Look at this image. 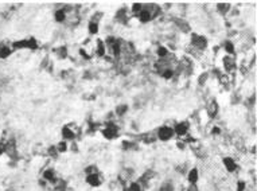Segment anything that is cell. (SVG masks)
Returning <instances> with one entry per match:
<instances>
[{
    "label": "cell",
    "mask_w": 257,
    "mask_h": 191,
    "mask_svg": "<svg viewBox=\"0 0 257 191\" xmlns=\"http://www.w3.org/2000/svg\"><path fill=\"white\" fill-rule=\"evenodd\" d=\"M172 135H174V129H171L170 127H162L158 132V136L160 140H168Z\"/></svg>",
    "instance_id": "obj_1"
},
{
    "label": "cell",
    "mask_w": 257,
    "mask_h": 191,
    "mask_svg": "<svg viewBox=\"0 0 257 191\" xmlns=\"http://www.w3.org/2000/svg\"><path fill=\"white\" fill-rule=\"evenodd\" d=\"M193 45H195L198 49H205L207 46V42L203 36H199V35H193Z\"/></svg>",
    "instance_id": "obj_2"
},
{
    "label": "cell",
    "mask_w": 257,
    "mask_h": 191,
    "mask_svg": "<svg viewBox=\"0 0 257 191\" xmlns=\"http://www.w3.org/2000/svg\"><path fill=\"white\" fill-rule=\"evenodd\" d=\"M102 135L105 136L106 139H113L114 136L117 135V128L114 127L113 124H109L106 129H104V131H102Z\"/></svg>",
    "instance_id": "obj_3"
},
{
    "label": "cell",
    "mask_w": 257,
    "mask_h": 191,
    "mask_svg": "<svg viewBox=\"0 0 257 191\" xmlns=\"http://www.w3.org/2000/svg\"><path fill=\"white\" fill-rule=\"evenodd\" d=\"M86 182H88L90 186H100V185H101V179H100V176H98L97 174H90V175H88Z\"/></svg>",
    "instance_id": "obj_4"
},
{
    "label": "cell",
    "mask_w": 257,
    "mask_h": 191,
    "mask_svg": "<svg viewBox=\"0 0 257 191\" xmlns=\"http://www.w3.org/2000/svg\"><path fill=\"white\" fill-rule=\"evenodd\" d=\"M27 47H28V40L27 39H22V40H16V42H14L11 49L22 50V49H27Z\"/></svg>",
    "instance_id": "obj_5"
},
{
    "label": "cell",
    "mask_w": 257,
    "mask_h": 191,
    "mask_svg": "<svg viewBox=\"0 0 257 191\" xmlns=\"http://www.w3.org/2000/svg\"><path fill=\"white\" fill-rule=\"evenodd\" d=\"M187 128H189V124L187 123H180V124H178L176 127H175V133L176 135H179V136H183L186 132H187Z\"/></svg>",
    "instance_id": "obj_6"
},
{
    "label": "cell",
    "mask_w": 257,
    "mask_h": 191,
    "mask_svg": "<svg viewBox=\"0 0 257 191\" xmlns=\"http://www.w3.org/2000/svg\"><path fill=\"white\" fill-rule=\"evenodd\" d=\"M12 51L14 50L8 46H2L0 47V58H2V59H7V58L12 54Z\"/></svg>",
    "instance_id": "obj_7"
},
{
    "label": "cell",
    "mask_w": 257,
    "mask_h": 191,
    "mask_svg": "<svg viewBox=\"0 0 257 191\" xmlns=\"http://www.w3.org/2000/svg\"><path fill=\"white\" fill-rule=\"evenodd\" d=\"M151 18H152L151 12H150V11H147V10H141L140 12H139V19L143 22V23H146V22H150Z\"/></svg>",
    "instance_id": "obj_8"
},
{
    "label": "cell",
    "mask_w": 257,
    "mask_h": 191,
    "mask_svg": "<svg viewBox=\"0 0 257 191\" xmlns=\"http://www.w3.org/2000/svg\"><path fill=\"white\" fill-rule=\"evenodd\" d=\"M223 164H225L226 168H228L230 172H233L234 170H236V167H237L236 163H234V160L230 159V157H225V159H223Z\"/></svg>",
    "instance_id": "obj_9"
},
{
    "label": "cell",
    "mask_w": 257,
    "mask_h": 191,
    "mask_svg": "<svg viewBox=\"0 0 257 191\" xmlns=\"http://www.w3.org/2000/svg\"><path fill=\"white\" fill-rule=\"evenodd\" d=\"M189 181H190V183H191V185H195V182L198 181V171L195 170H191L190 171V174H189Z\"/></svg>",
    "instance_id": "obj_10"
},
{
    "label": "cell",
    "mask_w": 257,
    "mask_h": 191,
    "mask_svg": "<svg viewBox=\"0 0 257 191\" xmlns=\"http://www.w3.org/2000/svg\"><path fill=\"white\" fill-rule=\"evenodd\" d=\"M217 111H218L217 104H215L214 101H211V102H210V105H209V115H210L211 117H214V116H215V113H217Z\"/></svg>",
    "instance_id": "obj_11"
},
{
    "label": "cell",
    "mask_w": 257,
    "mask_h": 191,
    "mask_svg": "<svg viewBox=\"0 0 257 191\" xmlns=\"http://www.w3.org/2000/svg\"><path fill=\"white\" fill-rule=\"evenodd\" d=\"M43 176H44V179H49V181H51V182H55V181H57V179H55V176H54V171H53V170L44 171Z\"/></svg>",
    "instance_id": "obj_12"
},
{
    "label": "cell",
    "mask_w": 257,
    "mask_h": 191,
    "mask_svg": "<svg viewBox=\"0 0 257 191\" xmlns=\"http://www.w3.org/2000/svg\"><path fill=\"white\" fill-rule=\"evenodd\" d=\"M223 65H225V67L228 69V70H232V69L234 67V62H233V59H232V58H228V57H226L225 59H223Z\"/></svg>",
    "instance_id": "obj_13"
},
{
    "label": "cell",
    "mask_w": 257,
    "mask_h": 191,
    "mask_svg": "<svg viewBox=\"0 0 257 191\" xmlns=\"http://www.w3.org/2000/svg\"><path fill=\"white\" fill-rule=\"evenodd\" d=\"M62 135H63V137H65V139H73L74 137V133L69 129V128H66V127L62 129Z\"/></svg>",
    "instance_id": "obj_14"
},
{
    "label": "cell",
    "mask_w": 257,
    "mask_h": 191,
    "mask_svg": "<svg viewBox=\"0 0 257 191\" xmlns=\"http://www.w3.org/2000/svg\"><path fill=\"white\" fill-rule=\"evenodd\" d=\"M65 18H66V15L63 11H57V12H55V20L57 22H63Z\"/></svg>",
    "instance_id": "obj_15"
},
{
    "label": "cell",
    "mask_w": 257,
    "mask_h": 191,
    "mask_svg": "<svg viewBox=\"0 0 257 191\" xmlns=\"http://www.w3.org/2000/svg\"><path fill=\"white\" fill-rule=\"evenodd\" d=\"M27 40H28V47H27V49H30V50H35V49H36V46H38V45H36V40H35L34 38H30V39H27Z\"/></svg>",
    "instance_id": "obj_16"
},
{
    "label": "cell",
    "mask_w": 257,
    "mask_h": 191,
    "mask_svg": "<svg viewBox=\"0 0 257 191\" xmlns=\"http://www.w3.org/2000/svg\"><path fill=\"white\" fill-rule=\"evenodd\" d=\"M97 54L100 57H102L104 54H105V49H104V43L101 40H98V50H97Z\"/></svg>",
    "instance_id": "obj_17"
},
{
    "label": "cell",
    "mask_w": 257,
    "mask_h": 191,
    "mask_svg": "<svg viewBox=\"0 0 257 191\" xmlns=\"http://www.w3.org/2000/svg\"><path fill=\"white\" fill-rule=\"evenodd\" d=\"M89 31H90V34H96V32L98 31V24L97 23H90L89 24Z\"/></svg>",
    "instance_id": "obj_18"
},
{
    "label": "cell",
    "mask_w": 257,
    "mask_h": 191,
    "mask_svg": "<svg viewBox=\"0 0 257 191\" xmlns=\"http://www.w3.org/2000/svg\"><path fill=\"white\" fill-rule=\"evenodd\" d=\"M58 151L59 152H65L66 149H68V144H66V141H62V143H59L58 144Z\"/></svg>",
    "instance_id": "obj_19"
},
{
    "label": "cell",
    "mask_w": 257,
    "mask_h": 191,
    "mask_svg": "<svg viewBox=\"0 0 257 191\" xmlns=\"http://www.w3.org/2000/svg\"><path fill=\"white\" fill-rule=\"evenodd\" d=\"M172 74H174V71L172 70H170V69H166L164 71H163V77H164V78H171V77H172Z\"/></svg>",
    "instance_id": "obj_20"
},
{
    "label": "cell",
    "mask_w": 257,
    "mask_h": 191,
    "mask_svg": "<svg viewBox=\"0 0 257 191\" xmlns=\"http://www.w3.org/2000/svg\"><path fill=\"white\" fill-rule=\"evenodd\" d=\"M228 10H229V6L228 4H218V11H219V12L225 14Z\"/></svg>",
    "instance_id": "obj_21"
},
{
    "label": "cell",
    "mask_w": 257,
    "mask_h": 191,
    "mask_svg": "<svg viewBox=\"0 0 257 191\" xmlns=\"http://www.w3.org/2000/svg\"><path fill=\"white\" fill-rule=\"evenodd\" d=\"M160 191H174V187L170 185V183H167V185H163Z\"/></svg>",
    "instance_id": "obj_22"
},
{
    "label": "cell",
    "mask_w": 257,
    "mask_h": 191,
    "mask_svg": "<svg viewBox=\"0 0 257 191\" xmlns=\"http://www.w3.org/2000/svg\"><path fill=\"white\" fill-rule=\"evenodd\" d=\"M225 47H226V51H229L230 54H233L234 53V47H233V45L230 42H226L225 43Z\"/></svg>",
    "instance_id": "obj_23"
},
{
    "label": "cell",
    "mask_w": 257,
    "mask_h": 191,
    "mask_svg": "<svg viewBox=\"0 0 257 191\" xmlns=\"http://www.w3.org/2000/svg\"><path fill=\"white\" fill-rule=\"evenodd\" d=\"M158 54H159L160 57H166L167 55V49H166V47H159Z\"/></svg>",
    "instance_id": "obj_24"
},
{
    "label": "cell",
    "mask_w": 257,
    "mask_h": 191,
    "mask_svg": "<svg viewBox=\"0 0 257 191\" xmlns=\"http://www.w3.org/2000/svg\"><path fill=\"white\" fill-rule=\"evenodd\" d=\"M129 190H131V191H140L141 189H140V185H139V183H132L131 187H129Z\"/></svg>",
    "instance_id": "obj_25"
},
{
    "label": "cell",
    "mask_w": 257,
    "mask_h": 191,
    "mask_svg": "<svg viewBox=\"0 0 257 191\" xmlns=\"http://www.w3.org/2000/svg\"><path fill=\"white\" fill-rule=\"evenodd\" d=\"M126 111V105H121V106H118L117 108V113L118 115H122V113H125Z\"/></svg>",
    "instance_id": "obj_26"
},
{
    "label": "cell",
    "mask_w": 257,
    "mask_h": 191,
    "mask_svg": "<svg viewBox=\"0 0 257 191\" xmlns=\"http://www.w3.org/2000/svg\"><path fill=\"white\" fill-rule=\"evenodd\" d=\"M3 153H6V143L0 141V155H3Z\"/></svg>",
    "instance_id": "obj_27"
},
{
    "label": "cell",
    "mask_w": 257,
    "mask_h": 191,
    "mask_svg": "<svg viewBox=\"0 0 257 191\" xmlns=\"http://www.w3.org/2000/svg\"><path fill=\"white\" fill-rule=\"evenodd\" d=\"M141 10H143V8H141V4H139V3L133 4V11H135V12H140Z\"/></svg>",
    "instance_id": "obj_28"
},
{
    "label": "cell",
    "mask_w": 257,
    "mask_h": 191,
    "mask_svg": "<svg viewBox=\"0 0 257 191\" xmlns=\"http://www.w3.org/2000/svg\"><path fill=\"white\" fill-rule=\"evenodd\" d=\"M244 187H245V183H244V182H240V183L237 185L238 191H244Z\"/></svg>",
    "instance_id": "obj_29"
},
{
    "label": "cell",
    "mask_w": 257,
    "mask_h": 191,
    "mask_svg": "<svg viewBox=\"0 0 257 191\" xmlns=\"http://www.w3.org/2000/svg\"><path fill=\"white\" fill-rule=\"evenodd\" d=\"M206 78H207V75L206 74H202V75H201V78H199V83H203V81L206 79Z\"/></svg>",
    "instance_id": "obj_30"
},
{
    "label": "cell",
    "mask_w": 257,
    "mask_h": 191,
    "mask_svg": "<svg viewBox=\"0 0 257 191\" xmlns=\"http://www.w3.org/2000/svg\"><path fill=\"white\" fill-rule=\"evenodd\" d=\"M189 191H198V190H197V187H195V186H191V187L189 189Z\"/></svg>",
    "instance_id": "obj_31"
},
{
    "label": "cell",
    "mask_w": 257,
    "mask_h": 191,
    "mask_svg": "<svg viewBox=\"0 0 257 191\" xmlns=\"http://www.w3.org/2000/svg\"><path fill=\"white\" fill-rule=\"evenodd\" d=\"M213 133H219V129H218V128H214V129H213Z\"/></svg>",
    "instance_id": "obj_32"
},
{
    "label": "cell",
    "mask_w": 257,
    "mask_h": 191,
    "mask_svg": "<svg viewBox=\"0 0 257 191\" xmlns=\"http://www.w3.org/2000/svg\"><path fill=\"white\" fill-rule=\"evenodd\" d=\"M126 191H131V190H126Z\"/></svg>",
    "instance_id": "obj_33"
}]
</instances>
